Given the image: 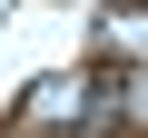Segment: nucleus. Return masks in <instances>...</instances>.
Here are the masks:
<instances>
[{
	"label": "nucleus",
	"instance_id": "obj_1",
	"mask_svg": "<svg viewBox=\"0 0 148 138\" xmlns=\"http://www.w3.org/2000/svg\"><path fill=\"white\" fill-rule=\"evenodd\" d=\"M69 109H79V79H40L30 89V128H59Z\"/></svg>",
	"mask_w": 148,
	"mask_h": 138
}]
</instances>
